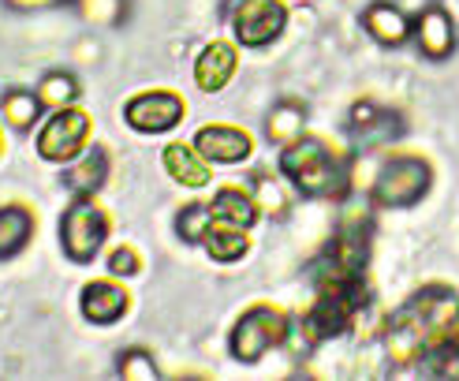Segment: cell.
<instances>
[{
	"instance_id": "12",
	"label": "cell",
	"mask_w": 459,
	"mask_h": 381,
	"mask_svg": "<svg viewBox=\"0 0 459 381\" xmlns=\"http://www.w3.org/2000/svg\"><path fill=\"white\" fill-rule=\"evenodd\" d=\"M236 67H239L236 45L213 38V41L198 53V60H195V86L205 90V94H217V90H224L228 82H232Z\"/></svg>"
},
{
	"instance_id": "20",
	"label": "cell",
	"mask_w": 459,
	"mask_h": 381,
	"mask_svg": "<svg viewBox=\"0 0 459 381\" xmlns=\"http://www.w3.org/2000/svg\"><path fill=\"white\" fill-rule=\"evenodd\" d=\"M303 124H307V105L295 101V98H284V101H277V105L269 108L265 134H269V143L288 146L295 139H303Z\"/></svg>"
},
{
	"instance_id": "25",
	"label": "cell",
	"mask_w": 459,
	"mask_h": 381,
	"mask_svg": "<svg viewBox=\"0 0 459 381\" xmlns=\"http://www.w3.org/2000/svg\"><path fill=\"white\" fill-rule=\"evenodd\" d=\"M250 184H255L250 191H255L262 213H269V217H284V213H288V195H284V187H281V179L258 172L255 179H250Z\"/></svg>"
},
{
	"instance_id": "28",
	"label": "cell",
	"mask_w": 459,
	"mask_h": 381,
	"mask_svg": "<svg viewBox=\"0 0 459 381\" xmlns=\"http://www.w3.org/2000/svg\"><path fill=\"white\" fill-rule=\"evenodd\" d=\"M12 12H49V8H64L72 0H4Z\"/></svg>"
},
{
	"instance_id": "3",
	"label": "cell",
	"mask_w": 459,
	"mask_h": 381,
	"mask_svg": "<svg viewBox=\"0 0 459 381\" xmlns=\"http://www.w3.org/2000/svg\"><path fill=\"white\" fill-rule=\"evenodd\" d=\"M288 333H291V322L288 314L277 310V307H250L243 318L232 325V336H228V351H232L236 363L243 367H255L265 359V351L288 344Z\"/></svg>"
},
{
	"instance_id": "16",
	"label": "cell",
	"mask_w": 459,
	"mask_h": 381,
	"mask_svg": "<svg viewBox=\"0 0 459 381\" xmlns=\"http://www.w3.org/2000/svg\"><path fill=\"white\" fill-rule=\"evenodd\" d=\"M362 27L377 45H388V49H396V45H403L411 38V19L393 0H374V4L362 12Z\"/></svg>"
},
{
	"instance_id": "15",
	"label": "cell",
	"mask_w": 459,
	"mask_h": 381,
	"mask_svg": "<svg viewBox=\"0 0 459 381\" xmlns=\"http://www.w3.org/2000/svg\"><path fill=\"white\" fill-rule=\"evenodd\" d=\"M105 184H108V153L101 146H94V150L86 146L64 172V187L82 198H94Z\"/></svg>"
},
{
	"instance_id": "5",
	"label": "cell",
	"mask_w": 459,
	"mask_h": 381,
	"mask_svg": "<svg viewBox=\"0 0 459 381\" xmlns=\"http://www.w3.org/2000/svg\"><path fill=\"white\" fill-rule=\"evenodd\" d=\"M90 131H94V117L79 105L56 108L38 131V157L49 165H72L75 157L86 150Z\"/></svg>"
},
{
	"instance_id": "26",
	"label": "cell",
	"mask_w": 459,
	"mask_h": 381,
	"mask_svg": "<svg viewBox=\"0 0 459 381\" xmlns=\"http://www.w3.org/2000/svg\"><path fill=\"white\" fill-rule=\"evenodd\" d=\"M79 15L94 27H120L127 15V0H75Z\"/></svg>"
},
{
	"instance_id": "4",
	"label": "cell",
	"mask_w": 459,
	"mask_h": 381,
	"mask_svg": "<svg viewBox=\"0 0 459 381\" xmlns=\"http://www.w3.org/2000/svg\"><path fill=\"white\" fill-rule=\"evenodd\" d=\"M108 229H112V221H108V213L98 206V202L75 195V202L60 217V247H64V255L72 258L75 265L94 262L101 255L105 239H108Z\"/></svg>"
},
{
	"instance_id": "1",
	"label": "cell",
	"mask_w": 459,
	"mask_h": 381,
	"mask_svg": "<svg viewBox=\"0 0 459 381\" xmlns=\"http://www.w3.org/2000/svg\"><path fill=\"white\" fill-rule=\"evenodd\" d=\"M281 176L303 198H340L348 191V161L321 139H295L281 153Z\"/></svg>"
},
{
	"instance_id": "8",
	"label": "cell",
	"mask_w": 459,
	"mask_h": 381,
	"mask_svg": "<svg viewBox=\"0 0 459 381\" xmlns=\"http://www.w3.org/2000/svg\"><path fill=\"white\" fill-rule=\"evenodd\" d=\"M187 117V101L176 90H143L124 105V120L139 134H165Z\"/></svg>"
},
{
	"instance_id": "9",
	"label": "cell",
	"mask_w": 459,
	"mask_h": 381,
	"mask_svg": "<svg viewBox=\"0 0 459 381\" xmlns=\"http://www.w3.org/2000/svg\"><path fill=\"white\" fill-rule=\"evenodd\" d=\"M348 131H351V143H355L359 150H377V146H388L393 139H400L407 127H403L400 112L381 108V105H374V101H359V105L351 108Z\"/></svg>"
},
{
	"instance_id": "7",
	"label": "cell",
	"mask_w": 459,
	"mask_h": 381,
	"mask_svg": "<svg viewBox=\"0 0 459 381\" xmlns=\"http://www.w3.org/2000/svg\"><path fill=\"white\" fill-rule=\"evenodd\" d=\"M288 27L284 0H239L232 4V34L243 49H262L273 45Z\"/></svg>"
},
{
	"instance_id": "18",
	"label": "cell",
	"mask_w": 459,
	"mask_h": 381,
	"mask_svg": "<svg viewBox=\"0 0 459 381\" xmlns=\"http://www.w3.org/2000/svg\"><path fill=\"white\" fill-rule=\"evenodd\" d=\"M202 247H205V255H210L213 262L232 265V262L247 258L250 239H247V229H239V224H228V221H217V217H213V224L205 229Z\"/></svg>"
},
{
	"instance_id": "24",
	"label": "cell",
	"mask_w": 459,
	"mask_h": 381,
	"mask_svg": "<svg viewBox=\"0 0 459 381\" xmlns=\"http://www.w3.org/2000/svg\"><path fill=\"white\" fill-rule=\"evenodd\" d=\"M117 374L127 377V381H157L160 377V367L153 363V355L146 348H127L117 359Z\"/></svg>"
},
{
	"instance_id": "19",
	"label": "cell",
	"mask_w": 459,
	"mask_h": 381,
	"mask_svg": "<svg viewBox=\"0 0 459 381\" xmlns=\"http://www.w3.org/2000/svg\"><path fill=\"white\" fill-rule=\"evenodd\" d=\"M38 229V221L27 206H19V202H12V206H0V262L15 258L22 247L30 243Z\"/></svg>"
},
{
	"instance_id": "14",
	"label": "cell",
	"mask_w": 459,
	"mask_h": 381,
	"mask_svg": "<svg viewBox=\"0 0 459 381\" xmlns=\"http://www.w3.org/2000/svg\"><path fill=\"white\" fill-rule=\"evenodd\" d=\"M415 41L426 60H448L455 53V22L445 8H426L415 22Z\"/></svg>"
},
{
	"instance_id": "23",
	"label": "cell",
	"mask_w": 459,
	"mask_h": 381,
	"mask_svg": "<svg viewBox=\"0 0 459 381\" xmlns=\"http://www.w3.org/2000/svg\"><path fill=\"white\" fill-rule=\"evenodd\" d=\"M210 224H213V206H205V202H191V206H183L176 213V236L183 243H202Z\"/></svg>"
},
{
	"instance_id": "6",
	"label": "cell",
	"mask_w": 459,
	"mask_h": 381,
	"mask_svg": "<svg viewBox=\"0 0 459 381\" xmlns=\"http://www.w3.org/2000/svg\"><path fill=\"white\" fill-rule=\"evenodd\" d=\"M429 179H433V172L422 157H393V161L381 165V172L374 179V206H381V210L415 206V202L426 198Z\"/></svg>"
},
{
	"instance_id": "21",
	"label": "cell",
	"mask_w": 459,
	"mask_h": 381,
	"mask_svg": "<svg viewBox=\"0 0 459 381\" xmlns=\"http://www.w3.org/2000/svg\"><path fill=\"white\" fill-rule=\"evenodd\" d=\"M41 101L34 90H8L0 98V112H4V124H12L15 131H30L38 120H41Z\"/></svg>"
},
{
	"instance_id": "2",
	"label": "cell",
	"mask_w": 459,
	"mask_h": 381,
	"mask_svg": "<svg viewBox=\"0 0 459 381\" xmlns=\"http://www.w3.org/2000/svg\"><path fill=\"white\" fill-rule=\"evenodd\" d=\"M366 307H370V288H366L362 277L333 284V288H321L317 291V303L307 310V318L299 322L303 348H314L321 341H333V336L348 333L359 322V314Z\"/></svg>"
},
{
	"instance_id": "13",
	"label": "cell",
	"mask_w": 459,
	"mask_h": 381,
	"mask_svg": "<svg viewBox=\"0 0 459 381\" xmlns=\"http://www.w3.org/2000/svg\"><path fill=\"white\" fill-rule=\"evenodd\" d=\"M160 161H165V172L176 179L179 187H191V191H202L213 184V165L205 161V157L195 150V143H169L165 153H160Z\"/></svg>"
},
{
	"instance_id": "11",
	"label": "cell",
	"mask_w": 459,
	"mask_h": 381,
	"mask_svg": "<svg viewBox=\"0 0 459 381\" xmlns=\"http://www.w3.org/2000/svg\"><path fill=\"white\" fill-rule=\"evenodd\" d=\"M131 307V296L124 291L120 277L112 281H90L79 291V310L90 325H117Z\"/></svg>"
},
{
	"instance_id": "22",
	"label": "cell",
	"mask_w": 459,
	"mask_h": 381,
	"mask_svg": "<svg viewBox=\"0 0 459 381\" xmlns=\"http://www.w3.org/2000/svg\"><path fill=\"white\" fill-rule=\"evenodd\" d=\"M34 94H38V101L49 108V112L67 108V105L79 101V79L72 72H49V75H41Z\"/></svg>"
},
{
	"instance_id": "17",
	"label": "cell",
	"mask_w": 459,
	"mask_h": 381,
	"mask_svg": "<svg viewBox=\"0 0 459 381\" xmlns=\"http://www.w3.org/2000/svg\"><path fill=\"white\" fill-rule=\"evenodd\" d=\"M210 206H213V217H217V221L239 224V229H250V224H258V217H262L255 191L243 187V184H224V187L213 195Z\"/></svg>"
},
{
	"instance_id": "10",
	"label": "cell",
	"mask_w": 459,
	"mask_h": 381,
	"mask_svg": "<svg viewBox=\"0 0 459 381\" xmlns=\"http://www.w3.org/2000/svg\"><path fill=\"white\" fill-rule=\"evenodd\" d=\"M195 150L205 157L210 165H243L255 153V139L232 124H205L195 134Z\"/></svg>"
},
{
	"instance_id": "29",
	"label": "cell",
	"mask_w": 459,
	"mask_h": 381,
	"mask_svg": "<svg viewBox=\"0 0 459 381\" xmlns=\"http://www.w3.org/2000/svg\"><path fill=\"white\" fill-rule=\"evenodd\" d=\"M441 344H448V348H455V351H459V310L452 314V322L445 325V333H441Z\"/></svg>"
},
{
	"instance_id": "27",
	"label": "cell",
	"mask_w": 459,
	"mask_h": 381,
	"mask_svg": "<svg viewBox=\"0 0 459 381\" xmlns=\"http://www.w3.org/2000/svg\"><path fill=\"white\" fill-rule=\"evenodd\" d=\"M108 273L120 277V281H124V277H139V273H143V255L134 251L131 243H120L117 251L108 255Z\"/></svg>"
}]
</instances>
